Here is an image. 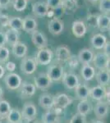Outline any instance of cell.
<instances>
[{"label":"cell","instance_id":"6da1fadb","mask_svg":"<svg viewBox=\"0 0 110 123\" xmlns=\"http://www.w3.org/2000/svg\"><path fill=\"white\" fill-rule=\"evenodd\" d=\"M72 99L70 96L64 93H59L53 96V108L61 113L63 110H64L71 105Z\"/></svg>","mask_w":110,"mask_h":123},{"label":"cell","instance_id":"7a4b0ae2","mask_svg":"<svg viewBox=\"0 0 110 123\" xmlns=\"http://www.w3.org/2000/svg\"><path fill=\"white\" fill-rule=\"evenodd\" d=\"M48 76L50 78L52 81H59L62 80L64 74V69L63 67L60 64V62H53V64H50L48 67L47 73Z\"/></svg>","mask_w":110,"mask_h":123},{"label":"cell","instance_id":"3957f363","mask_svg":"<svg viewBox=\"0 0 110 123\" xmlns=\"http://www.w3.org/2000/svg\"><path fill=\"white\" fill-rule=\"evenodd\" d=\"M22 120L30 122L35 120L37 117V108L33 102H26L23 105L21 111Z\"/></svg>","mask_w":110,"mask_h":123},{"label":"cell","instance_id":"277c9868","mask_svg":"<svg viewBox=\"0 0 110 123\" xmlns=\"http://www.w3.org/2000/svg\"><path fill=\"white\" fill-rule=\"evenodd\" d=\"M37 62L35 58L29 56H26L22 58L20 65V68L23 74L31 75L36 71Z\"/></svg>","mask_w":110,"mask_h":123},{"label":"cell","instance_id":"5b68a950","mask_svg":"<svg viewBox=\"0 0 110 123\" xmlns=\"http://www.w3.org/2000/svg\"><path fill=\"white\" fill-rule=\"evenodd\" d=\"M109 57L107 56L104 53H97L94 55L92 62L94 64V67L98 70H106L109 71Z\"/></svg>","mask_w":110,"mask_h":123},{"label":"cell","instance_id":"8992f818","mask_svg":"<svg viewBox=\"0 0 110 123\" xmlns=\"http://www.w3.org/2000/svg\"><path fill=\"white\" fill-rule=\"evenodd\" d=\"M35 59L37 64H40L42 66H47V65L50 64L52 62L53 52L49 48H44V49H39Z\"/></svg>","mask_w":110,"mask_h":123},{"label":"cell","instance_id":"52a82bcc","mask_svg":"<svg viewBox=\"0 0 110 123\" xmlns=\"http://www.w3.org/2000/svg\"><path fill=\"white\" fill-rule=\"evenodd\" d=\"M31 41L38 49H41L48 46V37L44 32L36 30L31 34Z\"/></svg>","mask_w":110,"mask_h":123},{"label":"cell","instance_id":"ba28073f","mask_svg":"<svg viewBox=\"0 0 110 123\" xmlns=\"http://www.w3.org/2000/svg\"><path fill=\"white\" fill-rule=\"evenodd\" d=\"M4 82L7 89L11 90H16L19 89L20 85L22 83V79L17 73H8L4 77Z\"/></svg>","mask_w":110,"mask_h":123},{"label":"cell","instance_id":"9c48e42d","mask_svg":"<svg viewBox=\"0 0 110 123\" xmlns=\"http://www.w3.org/2000/svg\"><path fill=\"white\" fill-rule=\"evenodd\" d=\"M34 81H35V84H34L35 86L41 90H45L49 89L52 85V83H53L50 78L48 76V75L44 72H40L37 74L35 77Z\"/></svg>","mask_w":110,"mask_h":123},{"label":"cell","instance_id":"30bf717a","mask_svg":"<svg viewBox=\"0 0 110 123\" xmlns=\"http://www.w3.org/2000/svg\"><path fill=\"white\" fill-rule=\"evenodd\" d=\"M49 31L53 35H59L64 31V22L61 19L53 17L48 23Z\"/></svg>","mask_w":110,"mask_h":123},{"label":"cell","instance_id":"8fae6325","mask_svg":"<svg viewBox=\"0 0 110 123\" xmlns=\"http://www.w3.org/2000/svg\"><path fill=\"white\" fill-rule=\"evenodd\" d=\"M22 20V30L25 32L32 34L34 31L37 30L38 21L36 17L32 15H27Z\"/></svg>","mask_w":110,"mask_h":123},{"label":"cell","instance_id":"7c38bea8","mask_svg":"<svg viewBox=\"0 0 110 123\" xmlns=\"http://www.w3.org/2000/svg\"><path fill=\"white\" fill-rule=\"evenodd\" d=\"M109 112V104L104 100L98 101V103L95 104L94 108V112H95V117L97 119L101 120V119L105 118L108 116Z\"/></svg>","mask_w":110,"mask_h":123},{"label":"cell","instance_id":"4fadbf2b","mask_svg":"<svg viewBox=\"0 0 110 123\" xmlns=\"http://www.w3.org/2000/svg\"><path fill=\"white\" fill-rule=\"evenodd\" d=\"M62 80H63V83L64 85L65 88L67 89V90H74L80 84L77 75L71 72L64 73Z\"/></svg>","mask_w":110,"mask_h":123},{"label":"cell","instance_id":"5bb4252c","mask_svg":"<svg viewBox=\"0 0 110 123\" xmlns=\"http://www.w3.org/2000/svg\"><path fill=\"white\" fill-rule=\"evenodd\" d=\"M32 12L35 17H46L49 13V7L45 1H38L32 4Z\"/></svg>","mask_w":110,"mask_h":123},{"label":"cell","instance_id":"9a60e30c","mask_svg":"<svg viewBox=\"0 0 110 123\" xmlns=\"http://www.w3.org/2000/svg\"><path fill=\"white\" fill-rule=\"evenodd\" d=\"M56 60L58 62H67V60L71 56V50L66 45H61L57 47L55 51Z\"/></svg>","mask_w":110,"mask_h":123},{"label":"cell","instance_id":"2e32d148","mask_svg":"<svg viewBox=\"0 0 110 123\" xmlns=\"http://www.w3.org/2000/svg\"><path fill=\"white\" fill-rule=\"evenodd\" d=\"M71 31H72V34L74 35V36L80 39L85 35V34L87 32V26L83 21L77 20V21H73Z\"/></svg>","mask_w":110,"mask_h":123},{"label":"cell","instance_id":"e0dca14e","mask_svg":"<svg viewBox=\"0 0 110 123\" xmlns=\"http://www.w3.org/2000/svg\"><path fill=\"white\" fill-rule=\"evenodd\" d=\"M19 91L22 98H29L35 94L36 87L35 85L28 81H22L19 87Z\"/></svg>","mask_w":110,"mask_h":123},{"label":"cell","instance_id":"ac0fdd59","mask_svg":"<svg viewBox=\"0 0 110 123\" xmlns=\"http://www.w3.org/2000/svg\"><path fill=\"white\" fill-rule=\"evenodd\" d=\"M94 55H95V53L91 49L85 48V49H82L79 51L77 55V58L79 62L82 63L83 65L90 64L91 62H92Z\"/></svg>","mask_w":110,"mask_h":123},{"label":"cell","instance_id":"d6986e66","mask_svg":"<svg viewBox=\"0 0 110 123\" xmlns=\"http://www.w3.org/2000/svg\"><path fill=\"white\" fill-rule=\"evenodd\" d=\"M106 87H102L100 85L90 88V95L89 97H91L94 100L96 101H102L105 98L106 95Z\"/></svg>","mask_w":110,"mask_h":123},{"label":"cell","instance_id":"ffe728a7","mask_svg":"<svg viewBox=\"0 0 110 123\" xmlns=\"http://www.w3.org/2000/svg\"><path fill=\"white\" fill-rule=\"evenodd\" d=\"M12 51H13V54L17 58H23L24 57L26 56L28 48L25 43L18 41L12 47Z\"/></svg>","mask_w":110,"mask_h":123},{"label":"cell","instance_id":"44dd1931","mask_svg":"<svg viewBox=\"0 0 110 123\" xmlns=\"http://www.w3.org/2000/svg\"><path fill=\"white\" fill-rule=\"evenodd\" d=\"M75 95L80 101L86 100L90 95V87L86 84L80 83L75 89Z\"/></svg>","mask_w":110,"mask_h":123},{"label":"cell","instance_id":"7402d4cb","mask_svg":"<svg viewBox=\"0 0 110 123\" xmlns=\"http://www.w3.org/2000/svg\"><path fill=\"white\" fill-rule=\"evenodd\" d=\"M95 79L97 80V83L99 85L102 87H107L109 85L110 81V75L109 71L103 69V70H99L95 73Z\"/></svg>","mask_w":110,"mask_h":123},{"label":"cell","instance_id":"603a6c76","mask_svg":"<svg viewBox=\"0 0 110 123\" xmlns=\"http://www.w3.org/2000/svg\"><path fill=\"white\" fill-rule=\"evenodd\" d=\"M107 37L104 35H103L102 33L99 34H95L93 36L91 37V45L93 46L94 49H102L104 46V44L107 43Z\"/></svg>","mask_w":110,"mask_h":123},{"label":"cell","instance_id":"cb8c5ba5","mask_svg":"<svg viewBox=\"0 0 110 123\" xmlns=\"http://www.w3.org/2000/svg\"><path fill=\"white\" fill-rule=\"evenodd\" d=\"M39 104L42 108L49 110L53 107V95L51 94H42L39 98Z\"/></svg>","mask_w":110,"mask_h":123},{"label":"cell","instance_id":"d4e9b609","mask_svg":"<svg viewBox=\"0 0 110 123\" xmlns=\"http://www.w3.org/2000/svg\"><path fill=\"white\" fill-rule=\"evenodd\" d=\"M60 112H57L53 108H51L45 112L42 116V122L43 123H57L59 122Z\"/></svg>","mask_w":110,"mask_h":123},{"label":"cell","instance_id":"484cf974","mask_svg":"<svg viewBox=\"0 0 110 123\" xmlns=\"http://www.w3.org/2000/svg\"><path fill=\"white\" fill-rule=\"evenodd\" d=\"M95 69L91 64L83 65L81 69V76L85 81H90L93 80L95 76Z\"/></svg>","mask_w":110,"mask_h":123},{"label":"cell","instance_id":"4316f807","mask_svg":"<svg viewBox=\"0 0 110 123\" xmlns=\"http://www.w3.org/2000/svg\"><path fill=\"white\" fill-rule=\"evenodd\" d=\"M110 26V17L109 15L100 14L98 16V22H97V28L102 32H107L109 31Z\"/></svg>","mask_w":110,"mask_h":123},{"label":"cell","instance_id":"83f0119b","mask_svg":"<svg viewBox=\"0 0 110 123\" xmlns=\"http://www.w3.org/2000/svg\"><path fill=\"white\" fill-rule=\"evenodd\" d=\"M5 39L6 43H7L10 46L13 47L16 43L19 41L20 33L17 31H14V30L8 29L5 31Z\"/></svg>","mask_w":110,"mask_h":123},{"label":"cell","instance_id":"f1b7e54d","mask_svg":"<svg viewBox=\"0 0 110 123\" xmlns=\"http://www.w3.org/2000/svg\"><path fill=\"white\" fill-rule=\"evenodd\" d=\"M77 113H80L84 116H87L92 111V105L89 100H81L77 104Z\"/></svg>","mask_w":110,"mask_h":123},{"label":"cell","instance_id":"f546056e","mask_svg":"<svg viewBox=\"0 0 110 123\" xmlns=\"http://www.w3.org/2000/svg\"><path fill=\"white\" fill-rule=\"evenodd\" d=\"M22 21L23 20L21 17L13 16V17H11L8 18L7 25H8L9 29L20 31L21 30H22Z\"/></svg>","mask_w":110,"mask_h":123},{"label":"cell","instance_id":"4dcf8cb0","mask_svg":"<svg viewBox=\"0 0 110 123\" xmlns=\"http://www.w3.org/2000/svg\"><path fill=\"white\" fill-rule=\"evenodd\" d=\"M61 7L67 13H74L77 9V4L75 0H62Z\"/></svg>","mask_w":110,"mask_h":123},{"label":"cell","instance_id":"1f68e13d","mask_svg":"<svg viewBox=\"0 0 110 123\" xmlns=\"http://www.w3.org/2000/svg\"><path fill=\"white\" fill-rule=\"evenodd\" d=\"M6 118L9 121L10 123H19L22 120L21 112L17 108H11Z\"/></svg>","mask_w":110,"mask_h":123},{"label":"cell","instance_id":"d6a6232c","mask_svg":"<svg viewBox=\"0 0 110 123\" xmlns=\"http://www.w3.org/2000/svg\"><path fill=\"white\" fill-rule=\"evenodd\" d=\"M11 108V105L7 100H0V118L6 117Z\"/></svg>","mask_w":110,"mask_h":123},{"label":"cell","instance_id":"836d02e7","mask_svg":"<svg viewBox=\"0 0 110 123\" xmlns=\"http://www.w3.org/2000/svg\"><path fill=\"white\" fill-rule=\"evenodd\" d=\"M28 0H14L13 3V8L17 12H22L27 7Z\"/></svg>","mask_w":110,"mask_h":123},{"label":"cell","instance_id":"e575fe53","mask_svg":"<svg viewBox=\"0 0 110 123\" xmlns=\"http://www.w3.org/2000/svg\"><path fill=\"white\" fill-rule=\"evenodd\" d=\"M10 51L7 47L0 48V64H5L9 60Z\"/></svg>","mask_w":110,"mask_h":123},{"label":"cell","instance_id":"d590c367","mask_svg":"<svg viewBox=\"0 0 110 123\" xmlns=\"http://www.w3.org/2000/svg\"><path fill=\"white\" fill-rule=\"evenodd\" d=\"M99 10L102 14L109 15L110 0H99Z\"/></svg>","mask_w":110,"mask_h":123},{"label":"cell","instance_id":"8d00e7d4","mask_svg":"<svg viewBox=\"0 0 110 123\" xmlns=\"http://www.w3.org/2000/svg\"><path fill=\"white\" fill-rule=\"evenodd\" d=\"M69 123H87L86 116H84V115L77 112L71 117Z\"/></svg>","mask_w":110,"mask_h":123},{"label":"cell","instance_id":"74e56055","mask_svg":"<svg viewBox=\"0 0 110 123\" xmlns=\"http://www.w3.org/2000/svg\"><path fill=\"white\" fill-rule=\"evenodd\" d=\"M49 8L51 9H58L61 7L62 0H47L46 2Z\"/></svg>","mask_w":110,"mask_h":123},{"label":"cell","instance_id":"f35d334b","mask_svg":"<svg viewBox=\"0 0 110 123\" xmlns=\"http://www.w3.org/2000/svg\"><path fill=\"white\" fill-rule=\"evenodd\" d=\"M98 16L99 15H91L87 17V21L89 26L93 27V28H97Z\"/></svg>","mask_w":110,"mask_h":123},{"label":"cell","instance_id":"ab89813d","mask_svg":"<svg viewBox=\"0 0 110 123\" xmlns=\"http://www.w3.org/2000/svg\"><path fill=\"white\" fill-rule=\"evenodd\" d=\"M67 62L68 63V66L71 67V69L77 68L78 67V65H79V61H78L77 57H75V56H73V55H71V56L70 57V58L67 60Z\"/></svg>","mask_w":110,"mask_h":123},{"label":"cell","instance_id":"60d3db41","mask_svg":"<svg viewBox=\"0 0 110 123\" xmlns=\"http://www.w3.org/2000/svg\"><path fill=\"white\" fill-rule=\"evenodd\" d=\"M4 67L5 70H7V71H9V73L11 72H13L14 71L16 70V64L15 62H13L12 61H7V62L5 63V67Z\"/></svg>","mask_w":110,"mask_h":123},{"label":"cell","instance_id":"b9f144b4","mask_svg":"<svg viewBox=\"0 0 110 123\" xmlns=\"http://www.w3.org/2000/svg\"><path fill=\"white\" fill-rule=\"evenodd\" d=\"M11 3L12 0H0V8L7 9Z\"/></svg>","mask_w":110,"mask_h":123},{"label":"cell","instance_id":"7bdbcfd3","mask_svg":"<svg viewBox=\"0 0 110 123\" xmlns=\"http://www.w3.org/2000/svg\"><path fill=\"white\" fill-rule=\"evenodd\" d=\"M6 44V39H5V33L3 31H0V48L4 47Z\"/></svg>","mask_w":110,"mask_h":123},{"label":"cell","instance_id":"ee69618b","mask_svg":"<svg viewBox=\"0 0 110 123\" xmlns=\"http://www.w3.org/2000/svg\"><path fill=\"white\" fill-rule=\"evenodd\" d=\"M102 49H104V53L107 56L109 57V54H110V42L109 41H107V43L104 44V48Z\"/></svg>","mask_w":110,"mask_h":123},{"label":"cell","instance_id":"f6af8a7d","mask_svg":"<svg viewBox=\"0 0 110 123\" xmlns=\"http://www.w3.org/2000/svg\"><path fill=\"white\" fill-rule=\"evenodd\" d=\"M5 71H6V70L4 69L3 66H2V65L0 64V79L3 78V76L5 75Z\"/></svg>","mask_w":110,"mask_h":123},{"label":"cell","instance_id":"bcb514c9","mask_svg":"<svg viewBox=\"0 0 110 123\" xmlns=\"http://www.w3.org/2000/svg\"><path fill=\"white\" fill-rule=\"evenodd\" d=\"M90 123H104L102 120H99V119H94L90 122Z\"/></svg>","mask_w":110,"mask_h":123},{"label":"cell","instance_id":"7dc6e473","mask_svg":"<svg viewBox=\"0 0 110 123\" xmlns=\"http://www.w3.org/2000/svg\"><path fill=\"white\" fill-rule=\"evenodd\" d=\"M0 123H10V122L6 117H1L0 118Z\"/></svg>","mask_w":110,"mask_h":123},{"label":"cell","instance_id":"c3c4849f","mask_svg":"<svg viewBox=\"0 0 110 123\" xmlns=\"http://www.w3.org/2000/svg\"><path fill=\"white\" fill-rule=\"evenodd\" d=\"M3 94H4V92H3V87L1 86V85H0V100L3 98Z\"/></svg>","mask_w":110,"mask_h":123},{"label":"cell","instance_id":"681fc988","mask_svg":"<svg viewBox=\"0 0 110 123\" xmlns=\"http://www.w3.org/2000/svg\"><path fill=\"white\" fill-rule=\"evenodd\" d=\"M89 1H90V2H91V3H97V2H99V0H89Z\"/></svg>","mask_w":110,"mask_h":123},{"label":"cell","instance_id":"f907efd6","mask_svg":"<svg viewBox=\"0 0 110 123\" xmlns=\"http://www.w3.org/2000/svg\"><path fill=\"white\" fill-rule=\"evenodd\" d=\"M19 123H29V122H26V121H25V120H21Z\"/></svg>","mask_w":110,"mask_h":123},{"label":"cell","instance_id":"816d5d0a","mask_svg":"<svg viewBox=\"0 0 110 123\" xmlns=\"http://www.w3.org/2000/svg\"><path fill=\"white\" fill-rule=\"evenodd\" d=\"M34 123H43L42 122H39V121H36V122H35Z\"/></svg>","mask_w":110,"mask_h":123},{"label":"cell","instance_id":"f5cc1de1","mask_svg":"<svg viewBox=\"0 0 110 123\" xmlns=\"http://www.w3.org/2000/svg\"><path fill=\"white\" fill-rule=\"evenodd\" d=\"M57 123H59V122H57Z\"/></svg>","mask_w":110,"mask_h":123}]
</instances>
